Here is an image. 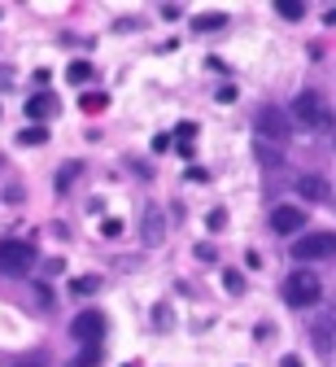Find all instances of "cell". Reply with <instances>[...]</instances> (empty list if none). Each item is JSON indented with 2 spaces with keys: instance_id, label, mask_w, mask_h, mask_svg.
<instances>
[{
  "instance_id": "obj_8",
  "label": "cell",
  "mask_w": 336,
  "mask_h": 367,
  "mask_svg": "<svg viewBox=\"0 0 336 367\" xmlns=\"http://www.w3.org/2000/svg\"><path fill=\"white\" fill-rule=\"evenodd\" d=\"M271 228L280 236H293L297 228H306V210L302 206H275L271 210Z\"/></svg>"
},
{
  "instance_id": "obj_22",
  "label": "cell",
  "mask_w": 336,
  "mask_h": 367,
  "mask_svg": "<svg viewBox=\"0 0 336 367\" xmlns=\"http://www.w3.org/2000/svg\"><path fill=\"white\" fill-rule=\"evenodd\" d=\"M223 284H227V289H232V293H240V289H245V280H240V271H227V276H223Z\"/></svg>"
},
{
  "instance_id": "obj_15",
  "label": "cell",
  "mask_w": 336,
  "mask_h": 367,
  "mask_svg": "<svg viewBox=\"0 0 336 367\" xmlns=\"http://www.w3.org/2000/svg\"><path fill=\"white\" fill-rule=\"evenodd\" d=\"M227 22V14H201V18H192V31H219Z\"/></svg>"
},
{
  "instance_id": "obj_19",
  "label": "cell",
  "mask_w": 336,
  "mask_h": 367,
  "mask_svg": "<svg viewBox=\"0 0 336 367\" xmlns=\"http://www.w3.org/2000/svg\"><path fill=\"white\" fill-rule=\"evenodd\" d=\"M101 289V280L96 276H79V280H70V293H96Z\"/></svg>"
},
{
  "instance_id": "obj_16",
  "label": "cell",
  "mask_w": 336,
  "mask_h": 367,
  "mask_svg": "<svg viewBox=\"0 0 336 367\" xmlns=\"http://www.w3.org/2000/svg\"><path fill=\"white\" fill-rule=\"evenodd\" d=\"M79 171H83L79 162H70V167H62V171H57V193H66V188L79 180Z\"/></svg>"
},
{
  "instance_id": "obj_13",
  "label": "cell",
  "mask_w": 336,
  "mask_h": 367,
  "mask_svg": "<svg viewBox=\"0 0 336 367\" xmlns=\"http://www.w3.org/2000/svg\"><path fill=\"white\" fill-rule=\"evenodd\" d=\"M275 14L288 18V22H297V18H306V5H302V0H275Z\"/></svg>"
},
{
  "instance_id": "obj_5",
  "label": "cell",
  "mask_w": 336,
  "mask_h": 367,
  "mask_svg": "<svg viewBox=\"0 0 336 367\" xmlns=\"http://www.w3.org/2000/svg\"><path fill=\"white\" fill-rule=\"evenodd\" d=\"M70 337H75L79 346H101V337H105V315H101V311H83V315H75V324H70Z\"/></svg>"
},
{
  "instance_id": "obj_12",
  "label": "cell",
  "mask_w": 336,
  "mask_h": 367,
  "mask_svg": "<svg viewBox=\"0 0 336 367\" xmlns=\"http://www.w3.org/2000/svg\"><path fill=\"white\" fill-rule=\"evenodd\" d=\"M258 162H262V167H280V162H284V153H280V145H267V140H258Z\"/></svg>"
},
{
  "instance_id": "obj_2",
  "label": "cell",
  "mask_w": 336,
  "mask_h": 367,
  "mask_svg": "<svg viewBox=\"0 0 336 367\" xmlns=\"http://www.w3.org/2000/svg\"><path fill=\"white\" fill-rule=\"evenodd\" d=\"M293 118L302 127H310V132H332V110H328V101H323L319 92H302V97L293 101Z\"/></svg>"
},
{
  "instance_id": "obj_23",
  "label": "cell",
  "mask_w": 336,
  "mask_h": 367,
  "mask_svg": "<svg viewBox=\"0 0 336 367\" xmlns=\"http://www.w3.org/2000/svg\"><path fill=\"white\" fill-rule=\"evenodd\" d=\"M35 298H40V306H53V293H48V284H35Z\"/></svg>"
},
{
  "instance_id": "obj_7",
  "label": "cell",
  "mask_w": 336,
  "mask_h": 367,
  "mask_svg": "<svg viewBox=\"0 0 336 367\" xmlns=\"http://www.w3.org/2000/svg\"><path fill=\"white\" fill-rule=\"evenodd\" d=\"M310 346L323 350V354H332V350H336V311L319 315L315 324H310Z\"/></svg>"
},
{
  "instance_id": "obj_27",
  "label": "cell",
  "mask_w": 336,
  "mask_h": 367,
  "mask_svg": "<svg viewBox=\"0 0 336 367\" xmlns=\"http://www.w3.org/2000/svg\"><path fill=\"white\" fill-rule=\"evenodd\" d=\"M0 18H5V14H0Z\"/></svg>"
},
{
  "instance_id": "obj_1",
  "label": "cell",
  "mask_w": 336,
  "mask_h": 367,
  "mask_svg": "<svg viewBox=\"0 0 336 367\" xmlns=\"http://www.w3.org/2000/svg\"><path fill=\"white\" fill-rule=\"evenodd\" d=\"M319 298H323V280L310 267H297L284 276V302L288 306H319Z\"/></svg>"
},
{
  "instance_id": "obj_3",
  "label": "cell",
  "mask_w": 336,
  "mask_h": 367,
  "mask_svg": "<svg viewBox=\"0 0 336 367\" xmlns=\"http://www.w3.org/2000/svg\"><path fill=\"white\" fill-rule=\"evenodd\" d=\"M297 263H319V258H336V232H310L293 241Z\"/></svg>"
},
{
  "instance_id": "obj_11",
  "label": "cell",
  "mask_w": 336,
  "mask_h": 367,
  "mask_svg": "<svg viewBox=\"0 0 336 367\" xmlns=\"http://www.w3.org/2000/svg\"><path fill=\"white\" fill-rule=\"evenodd\" d=\"M297 193L306 201H328V180H323V175H302V180H297Z\"/></svg>"
},
{
  "instance_id": "obj_14",
  "label": "cell",
  "mask_w": 336,
  "mask_h": 367,
  "mask_svg": "<svg viewBox=\"0 0 336 367\" xmlns=\"http://www.w3.org/2000/svg\"><path fill=\"white\" fill-rule=\"evenodd\" d=\"M44 140H48V127H40V123L18 132V145H44Z\"/></svg>"
},
{
  "instance_id": "obj_18",
  "label": "cell",
  "mask_w": 336,
  "mask_h": 367,
  "mask_svg": "<svg viewBox=\"0 0 336 367\" xmlns=\"http://www.w3.org/2000/svg\"><path fill=\"white\" fill-rule=\"evenodd\" d=\"M96 363H101V346H83V354L70 367H96Z\"/></svg>"
},
{
  "instance_id": "obj_24",
  "label": "cell",
  "mask_w": 336,
  "mask_h": 367,
  "mask_svg": "<svg viewBox=\"0 0 336 367\" xmlns=\"http://www.w3.org/2000/svg\"><path fill=\"white\" fill-rule=\"evenodd\" d=\"M223 223H227V210H214V215H210V228H214V232H219V228H223Z\"/></svg>"
},
{
  "instance_id": "obj_21",
  "label": "cell",
  "mask_w": 336,
  "mask_h": 367,
  "mask_svg": "<svg viewBox=\"0 0 336 367\" xmlns=\"http://www.w3.org/2000/svg\"><path fill=\"white\" fill-rule=\"evenodd\" d=\"M192 136H197V123H179V145H192Z\"/></svg>"
},
{
  "instance_id": "obj_20",
  "label": "cell",
  "mask_w": 336,
  "mask_h": 367,
  "mask_svg": "<svg viewBox=\"0 0 336 367\" xmlns=\"http://www.w3.org/2000/svg\"><path fill=\"white\" fill-rule=\"evenodd\" d=\"M101 236H123V219H105L101 223Z\"/></svg>"
},
{
  "instance_id": "obj_17",
  "label": "cell",
  "mask_w": 336,
  "mask_h": 367,
  "mask_svg": "<svg viewBox=\"0 0 336 367\" xmlns=\"http://www.w3.org/2000/svg\"><path fill=\"white\" fill-rule=\"evenodd\" d=\"M66 79H70V84H88V79H92V66H88V62H70Z\"/></svg>"
},
{
  "instance_id": "obj_26",
  "label": "cell",
  "mask_w": 336,
  "mask_h": 367,
  "mask_svg": "<svg viewBox=\"0 0 336 367\" xmlns=\"http://www.w3.org/2000/svg\"><path fill=\"white\" fill-rule=\"evenodd\" d=\"M323 22H328V27H336V9H328V18H323Z\"/></svg>"
},
{
  "instance_id": "obj_4",
  "label": "cell",
  "mask_w": 336,
  "mask_h": 367,
  "mask_svg": "<svg viewBox=\"0 0 336 367\" xmlns=\"http://www.w3.org/2000/svg\"><path fill=\"white\" fill-rule=\"evenodd\" d=\"M31 263H35L31 241H0V271H5V276H22Z\"/></svg>"
},
{
  "instance_id": "obj_25",
  "label": "cell",
  "mask_w": 336,
  "mask_h": 367,
  "mask_svg": "<svg viewBox=\"0 0 336 367\" xmlns=\"http://www.w3.org/2000/svg\"><path fill=\"white\" fill-rule=\"evenodd\" d=\"M280 367H302V359H297V354H284V363Z\"/></svg>"
},
{
  "instance_id": "obj_9",
  "label": "cell",
  "mask_w": 336,
  "mask_h": 367,
  "mask_svg": "<svg viewBox=\"0 0 336 367\" xmlns=\"http://www.w3.org/2000/svg\"><path fill=\"white\" fill-rule=\"evenodd\" d=\"M57 110H62V105H57L53 92H35V97H27V118L31 123H48Z\"/></svg>"
},
{
  "instance_id": "obj_6",
  "label": "cell",
  "mask_w": 336,
  "mask_h": 367,
  "mask_svg": "<svg viewBox=\"0 0 336 367\" xmlns=\"http://www.w3.org/2000/svg\"><path fill=\"white\" fill-rule=\"evenodd\" d=\"M288 132H293V127H288V118L275 110V105H267V110H258V140H288Z\"/></svg>"
},
{
  "instance_id": "obj_10",
  "label": "cell",
  "mask_w": 336,
  "mask_h": 367,
  "mask_svg": "<svg viewBox=\"0 0 336 367\" xmlns=\"http://www.w3.org/2000/svg\"><path fill=\"white\" fill-rule=\"evenodd\" d=\"M166 241V219L158 206H144V245H162Z\"/></svg>"
}]
</instances>
